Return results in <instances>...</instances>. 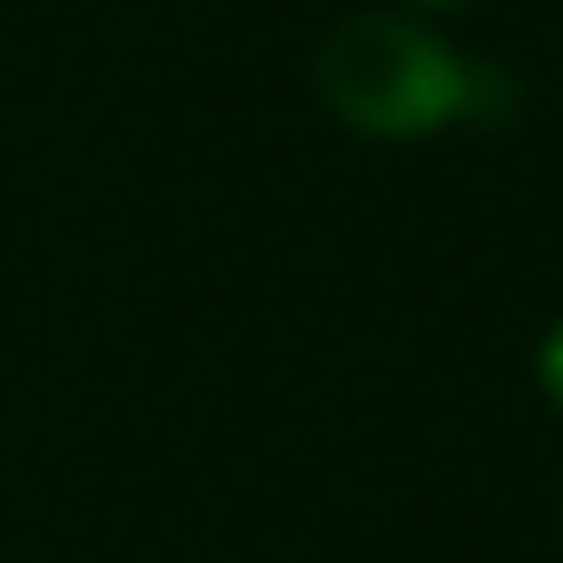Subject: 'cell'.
Returning a JSON list of instances; mask_svg holds the SVG:
<instances>
[{
	"instance_id": "1",
	"label": "cell",
	"mask_w": 563,
	"mask_h": 563,
	"mask_svg": "<svg viewBox=\"0 0 563 563\" xmlns=\"http://www.w3.org/2000/svg\"><path fill=\"white\" fill-rule=\"evenodd\" d=\"M319 93L365 140H431L477 120L484 74L411 14H352L319 47Z\"/></svg>"
},
{
	"instance_id": "2",
	"label": "cell",
	"mask_w": 563,
	"mask_h": 563,
	"mask_svg": "<svg viewBox=\"0 0 563 563\" xmlns=\"http://www.w3.org/2000/svg\"><path fill=\"white\" fill-rule=\"evenodd\" d=\"M537 385H543V398L563 411V319L537 339Z\"/></svg>"
},
{
	"instance_id": "3",
	"label": "cell",
	"mask_w": 563,
	"mask_h": 563,
	"mask_svg": "<svg viewBox=\"0 0 563 563\" xmlns=\"http://www.w3.org/2000/svg\"><path fill=\"white\" fill-rule=\"evenodd\" d=\"M405 8H418V14H464L471 0H405Z\"/></svg>"
}]
</instances>
